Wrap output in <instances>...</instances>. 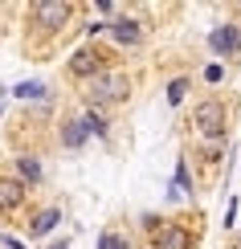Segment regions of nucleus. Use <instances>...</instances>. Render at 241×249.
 <instances>
[{"instance_id": "nucleus-4", "label": "nucleus", "mask_w": 241, "mask_h": 249, "mask_svg": "<svg viewBox=\"0 0 241 249\" xmlns=\"http://www.w3.org/2000/svg\"><path fill=\"white\" fill-rule=\"evenodd\" d=\"M70 74L94 82L98 74H107V57H102L94 45H82V49H74V57H70Z\"/></svg>"}, {"instance_id": "nucleus-5", "label": "nucleus", "mask_w": 241, "mask_h": 249, "mask_svg": "<svg viewBox=\"0 0 241 249\" xmlns=\"http://www.w3.org/2000/svg\"><path fill=\"white\" fill-rule=\"evenodd\" d=\"M29 200V184L17 176H0V213H20Z\"/></svg>"}, {"instance_id": "nucleus-15", "label": "nucleus", "mask_w": 241, "mask_h": 249, "mask_svg": "<svg viewBox=\"0 0 241 249\" xmlns=\"http://www.w3.org/2000/svg\"><path fill=\"white\" fill-rule=\"evenodd\" d=\"M172 188L180 192V196H184V192H192V172H188V163H184V160L176 163V180H172Z\"/></svg>"}, {"instance_id": "nucleus-9", "label": "nucleus", "mask_w": 241, "mask_h": 249, "mask_svg": "<svg viewBox=\"0 0 241 249\" xmlns=\"http://www.w3.org/2000/svg\"><path fill=\"white\" fill-rule=\"evenodd\" d=\"M54 225H61V209H57V204H49V209H41L33 221H29V237H49V233H54Z\"/></svg>"}, {"instance_id": "nucleus-2", "label": "nucleus", "mask_w": 241, "mask_h": 249, "mask_svg": "<svg viewBox=\"0 0 241 249\" xmlns=\"http://www.w3.org/2000/svg\"><path fill=\"white\" fill-rule=\"evenodd\" d=\"M192 127H196V135H201V139L221 143L225 131H229V110H225V102H221V98H204L201 107L192 110Z\"/></svg>"}, {"instance_id": "nucleus-11", "label": "nucleus", "mask_w": 241, "mask_h": 249, "mask_svg": "<svg viewBox=\"0 0 241 249\" xmlns=\"http://www.w3.org/2000/svg\"><path fill=\"white\" fill-rule=\"evenodd\" d=\"M41 160L37 155H17V180H25V184H41Z\"/></svg>"}, {"instance_id": "nucleus-17", "label": "nucleus", "mask_w": 241, "mask_h": 249, "mask_svg": "<svg viewBox=\"0 0 241 249\" xmlns=\"http://www.w3.org/2000/svg\"><path fill=\"white\" fill-rule=\"evenodd\" d=\"M107 29H111L107 20H94V25H86V33H90V37H102V33H107Z\"/></svg>"}, {"instance_id": "nucleus-6", "label": "nucleus", "mask_w": 241, "mask_h": 249, "mask_svg": "<svg viewBox=\"0 0 241 249\" xmlns=\"http://www.w3.org/2000/svg\"><path fill=\"white\" fill-rule=\"evenodd\" d=\"M208 49L221 57H237L241 53V29L237 25H217L213 33H208Z\"/></svg>"}, {"instance_id": "nucleus-20", "label": "nucleus", "mask_w": 241, "mask_h": 249, "mask_svg": "<svg viewBox=\"0 0 241 249\" xmlns=\"http://www.w3.org/2000/svg\"><path fill=\"white\" fill-rule=\"evenodd\" d=\"M49 249H70V241H57V245H49Z\"/></svg>"}, {"instance_id": "nucleus-16", "label": "nucleus", "mask_w": 241, "mask_h": 249, "mask_svg": "<svg viewBox=\"0 0 241 249\" xmlns=\"http://www.w3.org/2000/svg\"><path fill=\"white\" fill-rule=\"evenodd\" d=\"M221 78H225V66H217V61L204 66V82H221Z\"/></svg>"}, {"instance_id": "nucleus-3", "label": "nucleus", "mask_w": 241, "mask_h": 249, "mask_svg": "<svg viewBox=\"0 0 241 249\" xmlns=\"http://www.w3.org/2000/svg\"><path fill=\"white\" fill-rule=\"evenodd\" d=\"M70 17H74V4H66V0H41L29 8V20L37 33H57V29H66Z\"/></svg>"}, {"instance_id": "nucleus-1", "label": "nucleus", "mask_w": 241, "mask_h": 249, "mask_svg": "<svg viewBox=\"0 0 241 249\" xmlns=\"http://www.w3.org/2000/svg\"><path fill=\"white\" fill-rule=\"evenodd\" d=\"M127 94H131V78L123 74V70H107V74H98V78L86 86V102H90L94 110H98V107H111V102H123Z\"/></svg>"}, {"instance_id": "nucleus-13", "label": "nucleus", "mask_w": 241, "mask_h": 249, "mask_svg": "<svg viewBox=\"0 0 241 249\" xmlns=\"http://www.w3.org/2000/svg\"><path fill=\"white\" fill-rule=\"evenodd\" d=\"M82 123H86V131L90 135H98V139H107V135H111V123H107V115H102V110H86V115H82Z\"/></svg>"}, {"instance_id": "nucleus-19", "label": "nucleus", "mask_w": 241, "mask_h": 249, "mask_svg": "<svg viewBox=\"0 0 241 249\" xmlns=\"http://www.w3.org/2000/svg\"><path fill=\"white\" fill-rule=\"evenodd\" d=\"M0 245H4V249H25V245L17 241V237H4V233H0Z\"/></svg>"}, {"instance_id": "nucleus-12", "label": "nucleus", "mask_w": 241, "mask_h": 249, "mask_svg": "<svg viewBox=\"0 0 241 249\" xmlns=\"http://www.w3.org/2000/svg\"><path fill=\"white\" fill-rule=\"evenodd\" d=\"M8 94L20 98V102H41V98H49V86L45 82H20V86H13Z\"/></svg>"}, {"instance_id": "nucleus-10", "label": "nucleus", "mask_w": 241, "mask_h": 249, "mask_svg": "<svg viewBox=\"0 0 241 249\" xmlns=\"http://www.w3.org/2000/svg\"><path fill=\"white\" fill-rule=\"evenodd\" d=\"M86 139H90V131H86V123H82V119H70V123H61V147L78 151Z\"/></svg>"}, {"instance_id": "nucleus-18", "label": "nucleus", "mask_w": 241, "mask_h": 249, "mask_svg": "<svg viewBox=\"0 0 241 249\" xmlns=\"http://www.w3.org/2000/svg\"><path fill=\"white\" fill-rule=\"evenodd\" d=\"M233 225H237V200L225 209V229H233Z\"/></svg>"}, {"instance_id": "nucleus-8", "label": "nucleus", "mask_w": 241, "mask_h": 249, "mask_svg": "<svg viewBox=\"0 0 241 249\" xmlns=\"http://www.w3.org/2000/svg\"><path fill=\"white\" fill-rule=\"evenodd\" d=\"M107 33L119 41V45H139V41H143V25H139L135 17H114Z\"/></svg>"}, {"instance_id": "nucleus-7", "label": "nucleus", "mask_w": 241, "mask_h": 249, "mask_svg": "<svg viewBox=\"0 0 241 249\" xmlns=\"http://www.w3.org/2000/svg\"><path fill=\"white\" fill-rule=\"evenodd\" d=\"M155 249H192V229L184 221H167L155 233Z\"/></svg>"}, {"instance_id": "nucleus-21", "label": "nucleus", "mask_w": 241, "mask_h": 249, "mask_svg": "<svg viewBox=\"0 0 241 249\" xmlns=\"http://www.w3.org/2000/svg\"><path fill=\"white\" fill-rule=\"evenodd\" d=\"M4 98H8V90H0V110H4Z\"/></svg>"}, {"instance_id": "nucleus-14", "label": "nucleus", "mask_w": 241, "mask_h": 249, "mask_svg": "<svg viewBox=\"0 0 241 249\" xmlns=\"http://www.w3.org/2000/svg\"><path fill=\"white\" fill-rule=\"evenodd\" d=\"M188 86H192L188 78H172V82H167V102H172V107H180L184 94H188Z\"/></svg>"}]
</instances>
